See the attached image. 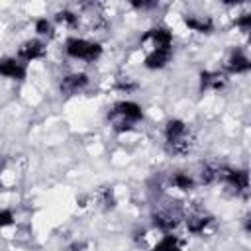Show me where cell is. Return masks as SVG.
<instances>
[{"label": "cell", "mask_w": 251, "mask_h": 251, "mask_svg": "<svg viewBox=\"0 0 251 251\" xmlns=\"http://www.w3.org/2000/svg\"><path fill=\"white\" fill-rule=\"evenodd\" d=\"M167 139V151L173 155H186L192 149V137L188 131V126L180 120H171L165 129Z\"/></svg>", "instance_id": "obj_1"}, {"label": "cell", "mask_w": 251, "mask_h": 251, "mask_svg": "<svg viewBox=\"0 0 251 251\" xmlns=\"http://www.w3.org/2000/svg\"><path fill=\"white\" fill-rule=\"evenodd\" d=\"M143 118V112H141V106L135 104V102H129V100H122L118 102L112 112H110V120L114 124V127L118 131H126L129 129L133 124H137L139 120Z\"/></svg>", "instance_id": "obj_2"}, {"label": "cell", "mask_w": 251, "mask_h": 251, "mask_svg": "<svg viewBox=\"0 0 251 251\" xmlns=\"http://www.w3.org/2000/svg\"><path fill=\"white\" fill-rule=\"evenodd\" d=\"M65 51L73 59H82V61H96L102 55V47L98 43H92L88 39H78V37H71L65 45Z\"/></svg>", "instance_id": "obj_3"}, {"label": "cell", "mask_w": 251, "mask_h": 251, "mask_svg": "<svg viewBox=\"0 0 251 251\" xmlns=\"http://www.w3.org/2000/svg\"><path fill=\"white\" fill-rule=\"evenodd\" d=\"M153 222H155L157 227L169 231V229H173V227L178 226L180 212H178V208H161V210H157L153 214Z\"/></svg>", "instance_id": "obj_4"}, {"label": "cell", "mask_w": 251, "mask_h": 251, "mask_svg": "<svg viewBox=\"0 0 251 251\" xmlns=\"http://www.w3.org/2000/svg\"><path fill=\"white\" fill-rule=\"evenodd\" d=\"M141 41H151L153 49H167L171 51V43H173V33L165 27H155V29H149Z\"/></svg>", "instance_id": "obj_5"}, {"label": "cell", "mask_w": 251, "mask_h": 251, "mask_svg": "<svg viewBox=\"0 0 251 251\" xmlns=\"http://www.w3.org/2000/svg\"><path fill=\"white\" fill-rule=\"evenodd\" d=\"M220 180L227 182V184H229L231 188H235L237 192H245L247 186H249V175H247V171H233V169L224 167Z\"/></svg>", "instance_id": "obj_6"}, {"label": "cell", "mask_w": 251, "mask_h": 251, "mask_svg": "<svg viewBox=\"0 0 251 251\" xmlns=\"http://www.w3.org/2000/svg\"><path fill=\"white\" fill-rule=\"evenodd\" d=\"M86 84H88V76H86L84 73H73V75H67V76L61 80L59 88H61L63 94L71 96V94H76L78 90H82Z\"/></svg>", "instance_id": "obj_7"}, {"label": "cell", "mask_w": 251, "mask_h": 251, "mask_svg": "<svg viewBox=\"0 0 251 251\" xmlns=\"http://www.w3.org/2000/svg\"><path fill=\"white\" fill-rule=\"evenodd\" d=\"M0 75H4L8 78L22 80L25 76V67H24V63H20L12 57H6V59H0Z\"/></svg>", "instance_id": "obj_8"}, {"label": "cell", "mask_w": 251, "mask_h": 251, "mask_svg": "<svg viewBox=\"0 0 251 251\" xmlns=\"http://www.w3.org/2000/svg\"><path fill=\"white\" fill-rule=\"evenodd\" d=\"M45 55V45L39 39H29L20 47V57L24 61H33Z\"/></svg>", "instance_id": "obj_9"}, {"label": "cell", "mask_w": 251, "mask_h": 251, "mask_svg": "<svg viewBox=\"0 0 251 251\" xmlns=\"http://www.w3.org/2000/svg\"><path fill=\"white\" fill-rule=\"evenodd\" d=\"M184 24H186L190 29L198 31V33H210V31L214 29V24H212V20H210L208 16H194V14H188V16H184Z\"/></svg>", "instance_id": "obj_10"}, {"label": "cell", "mask_w": 251, "mask_h": 251, "mask_svg": "<svg viewBox=\"0 0 251 251\" xmlns=\"http://www.w3.org/2000/svg\"><path fill=\"white\" fill-rule=\"evenodd\" d=\"M249 67H251L249 59H247V55L241 53V51H233V53L229 55V59H227V71H229V73H235V75L247 73Z\"/></svg>", "instance_id": "obj_11"}, {"label": "cell", "mask_w": 251, "mask_h": 251, "mask_svg": "<svg viewBox=\"0 0 251 251\" xmlns=\"http://www.w3.org/2000/svg\"><path fill=\"white\" fill-rule=\"evenodd\" d=\"M169 59H171V51H167V49H153L145 57V67L147 69H161V67H165L169 63Z\"/></svg>", "instance_id": "obj_12"}, {"label": "cell", "mask_w": 251, "mask_h": 251, "mask_svg": "<svg viewBox=\"0 0 251 251\" xmlns=\"http://www.w3.org/2000/svg\"><path fill=\"white\" fill-rule=\"evenodd\" d=\"M210 224V216L204 214V212H194L186 218V227L190 233H200L204 231V227Z\"/></svg>", "instance_id": "obj_13"}, {"label": "cell", "mask_w": 251, "mask_h": 251, "mask_svg": "<svg viewBox=\"0 0 251 251\" xmlns=\"http://www.w3.org/2000/svg\"><path fill=\"white\" fill-rule=\"evenodd\" d=\"M202 88H222L226 84V76L222 73H202Z\"/></svg>", "instance_id": "obj_14"}, {"label": "cell", "mask_w": 251, "mask_h": 251, "mask_svg": "<svg viewBox=\"0 0 251 251\" xmlns=\"http://www.w3.org/2000/svg\"><path fill=\"white\" fill-rule=\"evenodd\" d=\"M153 251H178V239H176L175 235H165V237L155 245Z\"/></svg>", "instance_id": "obj_15"}, {"label": "cell", "mask_w": 251, "mask_h": 251, "mask_svg": "<svg viewBox=\"0 0 251 251\" xmlns=\"http://www.w3.org/2000/svg\"><path fill=\"white\" fill-rule=\"evenodd\" d=\"M173 184H175L176 188H180V190H190V188L194 186V180H192V176H188L186 173H176V175L173 176Z\"/></svg>", "instance_id": "obj_16"}, {"label": "cell", "mask_w": 251, "mask_h": 251, "mask_svg": "<svg viewBox=\"0 0 251 251\" xmlns=\"http://www.w3.org/2000/svg\"><path fill=\"white\" fill-rule=\"evenodd\" d=\"M35 31H37L39 35H47V37H51V35H53V24L47 22V20H37V24H35Z\"/></svg>", "instance_id": "obj_17"}, {"label": "cell", "mask_w": 251, "mask_h": 251, "mask_svg": "<svg viewBox=\"0 0 251 251\" xmlns=\"http://www.w3.org/2000/svg\"><path fill=\"white\" fill-rule=\"evenodd\" d=\"M57 20H59V22H65V24H69V25H76V22H78V18H76L73 12H69V10L59 12V14H57Z\"/></svg>", "instance_id": "obj_18"}, {"label": "cell", "mask_w": 251, "mask_h": 251, "mask_svg": "<svg viewBox=\"0 0 251 251\" xmlns=\"http://www.w3.org/2000/svg\"><path fill=\"white\" fill-rule=\"evenodd\" d=\"M235 25L241 27L243 31H249V27H251V14H243L241 18H237L235 20Z\"/></svg>", "instance_id": "obj_19"}, {"label": "cell", "mask_w": 251, "mask_h": 251, "mask_svg": "<svg viewBox=\"0 0 251 251\" xmlns=\"http://www.w3.org/2000/svg\"><path fill=\"white\" fill-rule=\"evenodd\" d=\"M10 224H14V216H12V212H8V210H0V227H6V226H10Z\"/></svg>", "instance_id": "obj_20"}, {"label": "cell", "mask_w": 251, "mask_h": 251, "mask_svg": "<svg viewBox=\"0 0 251 251\" xmlns=\"http://www.w3.org/2000/svg\"><path fill=\"white\" fill-rule=\"evenodd\" d=\"M133 6L135 8H153V6H157L155 2H133Z\"/></svg>", "instance_id": "obj_21"}]
</instances>
